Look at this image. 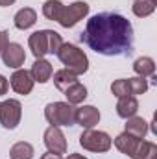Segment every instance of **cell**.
Segmentation results:
<instances>
[{"label": "cell", "instance_id": "cell-1", "mask_svg": "<svg viewBox=\"0 0 157 159\" xmlns=\"http://www.w3.org/2000/svg\"><path fill=\"white\" fill-rule=\"evenodd\" d=\"M79 39L102 56H129L133 52V26L124 15L104 11L87 20Z\"/></svg>", "mask_w": 157, "mask_h": 159}, {"label": "cell", "instance_id": "cell-2", "mask_svg": "<svg viewBox=\"0 0 157 159\" xmlns=\"http://www.w3.org/2000/svg\"><path fill=\"white\" fill-rule=\"evenodd\" d=\"M61 44H63L61 35L54 30H39L28 37V46L35 59H43L46 54H57Z\"/></svg>", "mask_w": 157, "mask_h": 159}, {"label": "cell", "instance_id": "cell-3", "mask_svg": "<svg viewBox=\"0 0 157 159\" xmlns=\"http://www.w3.org/2000/svg\"><path fill=\"white\" fill-rule=\"evenodd\" d=\"M56 56L65 65V69L74 72L76 76H81V74H85L89 70V57H87V54L79 46L72 44V43H63Z\"/></svg>", "mask_w": 157, "mask_h": 159}, {"label": "cell", "instance_id": "cell-4", "mask_svg": "<svg viewBox=\"0 0 157 159\" xmlns=\"http://www.w3.org/2000/svg\"><path fill=\"white\" fill-rule=\"evenodd\" d=\"M76 107L69 102H50L44 107V119L50 126H74Z\"/></svg>", "mask_w": 157, "mask_h": 159}, {"label": "cell", "instance_id": "cell-5", "mask_svg": "<svg viewBox=\"0 0 157 159\" xmlns=\"http://www.w3.org/2000/svg\"><path fill=\"white\" fill-rule=\"evenodd\" d=\"M79 144H81L83 150L104 154V152H109V150H111L113 139H111L109 133H105V131L89 128V129H83V131H81V135H79Z\"/></svg>", "mask_w": 157, "mask_h": 159}, {"label": "cell", "instance_id": "cell-6", "mask_svg": "<svg viewBox=\"0 0 157 159\" xmlns=\"http://www.w3.org/2000/svg\"><path fill=\"white\" fill-rule=\"evenodd\" d=\"M22 119V106L19 100L9 98L0 102V124L6 129H15Z\"/></svg>", "mask_w": 157, "mask_h": 159}, {"label": "cell", "instance_id": "cell-7", "mask_svg": "<svg viewBox=\"0 0 157 159\" xmlns=\"http://www.w3.org/2000/svg\"><path fill=\"white\" fill-rule=\"evenodd\" d=\"M89 9H91V6L87 2H81V0L65 6L63 13H61V19H59V24L63 28H74L79 20H83L89 15Z\"/></svg>", "mask_w": 157, "mask_h": 159}, {"label": "cell", "instance_id": "cell-8", "mask_svg": "<svg viewBox=\"0 0 157 159\" xmlns=\"http://www.w3.org/2000/svg\"><path fill=\"white\" fill-rule=\"evenodd\" d=\"M43 139H44V146L48 148V152L57 154V156L67 154V139H65V133L61 131V128L48 126Z\"/></svg>", "mask_w": 157, "mask_h": 159}, {"label": "cell", "instance_id": "cell-9", "mask_svg": "<svg viewBox=\"0 0 157 159\" xmlns=\"http://www.w3.org/2000/svg\"><path fill=\"white\" fill-rule=\"evenodd\" d=\"M9 85H11V89H13L17 94L26 96V94H30V93L34 91L35 81L32 78L30 70H26V69H17V70L11 74V78H9Z\"/></svg>", "mask_w": 157, "mask_h": 159}, {"label": "cell", "instance_id": "cell-10", "mask_svg": "<svg viewBox=\"0 0 157 159\" xmlns=\"http://www.w3.org/2000/svg\"><path fill=\"white\" fill-rule=\"evenodd\" d=\"M0 56H2L4 65L7 69H15V70L20 69L24 65V61H26V52H24V48L19 43H9Z\"/></svg>", "mask_w": 157, "mask_h": 159}, {"label": "cell", "instance_id": "cell-11", "mask_svg": "<svg viewBox=\"0 0 157 159\" xmlns=\"http://www.w3.org/2000/svg\"><path fill=\"white\" fill-rule=\"evenodd\" d=\"M74 122L79 124L83 129L94 128V126L100 122V111H98L94 106H81V107H76Z\"/></svg>", "mask_w": 157, "mask_h": 159}, {"label": "cell", "instance_id": "cell-12", "mask_svg": "<svg viewBox=\"0 0 157 159\" xmlns=\"http://www.w3.org/2000/svg\"><path fill=\"white\" fill-rule=\"evenodd\" d=\"M30 74H32V78H34L35 83H46V81H50L52 74H54V67L44 57L43 59H35L32 69H30Z\"/></svg>", "mask_w": 157, "mask_h": 159}, {"label": "cell", "instance_id": "cell-13", "mask_svg": "<svg viewBox=\"0 0 157 159\" xmlns=\"http://www.w3.org/2000/svg\"><path fill=\"white\" fill-rule=\"evenodd\" d=\"M37 22V11L34 9V7H22V9H19L17 13H15V17H13V24H15V28L17 30H30L34 24Z\"/></svg>", "mask_w": 157, "mask_h": 159}, {"label": "cell", "instance_id": "cell-14", "mask_svg": "<svg viewBox=\"0 0 157 159\" xmlns=\"http://www.w3.org/2000/svg\"><path fill=\"white\" fill-rule=\"evenodd\" d=\"M139 141H141V139H137V137H133L131 133L124 131V133L117 135V139H115V148H117L120 154L133 157V154H135V150H137Z\"/></svg>", "mask_w": 157, "mask_h": 159}, {"label": "cell", "instance_id": "cell-15", "mask_svg": "<svg viewBox=\"0 0 157 159\" xmlns=\"http://www.w3.org/2000/svg\"><path fill=\"white\" fill-rule=\"evenodd\" d=\"M137 111H139V100H137V96H124V98H118L117 115L120 117V119L135 117Z\"/></svg>", "mask_w": 157, "mask_h": 159}, {"label": "cell", "instance_id": "cell-16", "mask_svg": "<svg viewBox=\"0 0 157 159\" xmlns=\"http://www.w3.org/2000/svg\"><path fill=\"white\" fill-rule=\"evenodd\" d=\"M124 131L131 133L137 139H144L146 133H148V122L142 119V117H137V115L135 117H129V119H126V129Z\"/></svg>", "mask_w": 157, "mask_h": 159}, {"label": "cell", "instance_id": "cell-17", "mask_svg": "<svg viewBox=\"0 0 157 159\" xmlns=\"http://www.w3.org/2000/svg\"><path fill=\"white\" fill-rule=\"evenodd\" d=\"M52 78H54V85L61 91V93H65L70 85H74V83H78L79 80L78 76L74 74V72H70V70H67V69H61V70H56L54 74H52Z\"/></svg>", "mask_w": 157, "mask_h": 159}, {"label": "cell", "instance_id": "cell-18", "mask_svg": "<svg viewBox=\"0 0 157 159\" xmlns=\"http://www.w3.org/2000/svg\"><path fill=\"white\" fill-rule=\"evenodd\" d=\"M133 70H135V74L141 76V78H152V76L155 74V61H154L152 57H148V56H142V57L135 59Z\"/></svg>", "mask_w": 157, "mask_h": 159}, {"label": "cell", "instance_id": "cell-19", "mask_svg": "<svg viewBox=\"0 0 157 159\" xmlns=\"http://www.w3.org/2000/svg\"><path fill=\"white\" fill-rule=\"evenodd\" d=\"M34 156H35V150L26 141L15 143L9 150V159H34Z\"/></svg>", "mask_w": 157, "mask_h": 159}, {"label": "cell", "instance_id": "cell-20", "mask_svg": "<svg viewBox=\"0 0 157 159\" xmlns=\"http://www.w3.org/2000/svg\"><path fill=\"white\" fill-rule=\"evenodd\" d=\"M133 159H157V146L155 143L141 139L137 144V150L133 154Z\"/></svg>", "mask_w": 157, "mask_h": 159}, {"label": "cell", "instance_id": "cell-21", "mask_svg": "<svg viewBox=\"0 0 157 159\" xmlns=\"http://www.w3.org/2000/svg\"><path fill=\"white\" fill-rule=\"evenodd\" d=\"M157 7V2L155 0H133V6H131V11L135 17L139 19H146L150 17Z\"/></svg>", "mask_w": 157, "mask_h": 159}, {"label": "cell", "instance_id": "cell-22", "mask_svg": "<svg viewBox=\"0 0 157 159\" xmlns=\"http://www.w3.org/2000/svg\"><path fill=\"white\" fill-rule=\"evenodd\" d=\"M63 7H65V4H63L61 0H46V2L43 4V15H44L48 20L59 22L61 13H63Z\"/></svg>", "mask_w": 157, "mask_h": 159}, {"label": "cell", "instance_id": "cell-23", "mask_svg": "<svg viewBox=\"0 0 157 159\" xmlns=\"http://www.w3.org/2000/svg\"><path fill=\"white\" fill-rule=\"evenodd\" d=\"M65 98H67V102L69 104H72V106H78L81 104L85 98H87V87L83 85V83H74V85H70L67 91H65Z\"/></svg>", "mask_w": 157, "mask_h": 159}, {"label": "cell", "instance_id": "cell-24", "mask_svg": "<svg viewBox=\"0 0 157 159\" xmlns=\"http://www.w3.org/2000/svg\"><path fill=\"white\" fill-rule=\"evenodd\" d=\"M111 93H113L117 98L133 96V94H131V89H129V80H126V78L115 80V81L111 83Z\"/></svg>", "mask_w": 157, "mask_h": 159}, {"label": "cell", "instance_id": "cell-25", "mask_svg": "<svg viewBox=\"0 0 157 159\" xmlns=\"http://www.w3.org/2000/svg\"><path fill=\"white\" fill-rule=\"evenodd\" d=\"M129 80V89H131V94L133 96H139V94H144L148 91V81L146 78H141V76H135V78H128Z\"/></svg>", "mask_w": 157, "mask_h": 159}, {"label": "cell", "instance_id": "cell-26", "mask_svg": "<svg viewBox=\"0 0 157 159\" xmlns=\"http://www.w3.org/2000/svg\"><path fill=\"white\" fill-rule=\"evenodd\" d=\"M9 44V35H7V32H4V30H0V54L4 52V48Z\"/></svg>", "mask_w": 157, "mask_h": 159}, {"label": "cell", "instance_id": "cell-27", "mask_svg": "<svg viewBox=\"0 0 157 159\" xmlns=\"http://www.w3.org/2000/svg\"><path fill=\"white\" fill-rule=\"evenodd\" d=\"M7 89H9V81H7L6 76L0 74V96H4V94L7 93Z\"/></svg>", "mask_w": 157, "mask_h": 159}, {"label": "cell", "instance_id": "cell-28", "mask_svg": "<svg viewBox=\"0 0 157 159\" xmlns=\"http://www.w3.org/2000/svg\"><path fill=\"white\" fill-rule=\"evenodd\" d=\"M41 159H63L61 156H57V154H52V152H46V154H43Z\"/></svg>", "mask_w": 157, "mask_h": 159}, {"label": "cell", "instance_id": "cell-29", "mask_svg": "<svg viewBox=\"0 0 157 159\" xmlns=\"http://www.w3.org/2000/svg\"><path fill=\"white\" fill-rule=\"evenodd\" d=\"M17 0H0V7H7V6H13Z\"/></svg>", "mask_w": 157, "mask_h": 159}, {"label": "cell", "instance_id": "cell-30", "mask_svg": "<svg viewBox=\"0 0 157 159\" xmlns=\"http://www.w3.org/2000/svg\"><path fill=\"white\" fill-rule=\"evenodd\" d=\"M67 159H87V157H85V156H81V154H70Z\"/></svg>", "mask_w": 157, "mask_h": 159}]
</instances>
